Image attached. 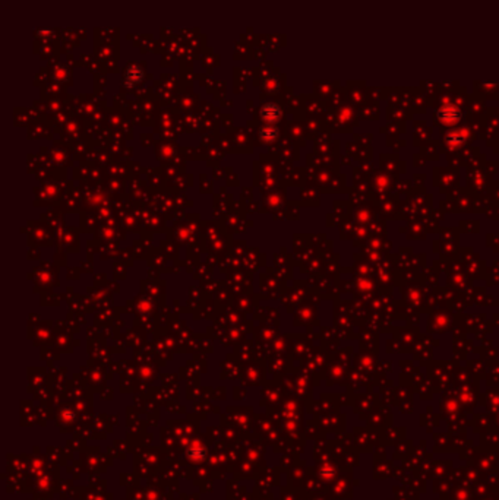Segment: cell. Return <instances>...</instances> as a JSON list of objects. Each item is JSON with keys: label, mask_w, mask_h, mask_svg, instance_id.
I'll list each match as a JSON object with an SVG mask.
<instances>
[{"label": "cell", "mask_w": 499, "mask_h": 500, "mask_svg": "<svg viewBox=\"0 0 499 500\" xmlns=\"http://www.w3.org/2000/svg\"><path fill=\"white\" fill-rule=\"evenodd\" d=\"M261 116L265 122L268 123H276L278 119L281 117V109L274 103H266L261 109Z\"/></svg>", "instance_id": "obj_1"}, {"label": "cell", "mask_w": 499, "mask_h": 500, "mask_svg": "<svg viewBox=\"0 0 499 500\" xmlns=\"http://www.w3.org/2000/svg\"><path fill=\"white\" fill-rule=\"evenodd\" d=\"M276 136H277V130L274 127L268 126V127H263L261 130V138L265 139V140H273V139H276Z\"/></svg>", "instance_id": "obj_2"}]
</instances>
